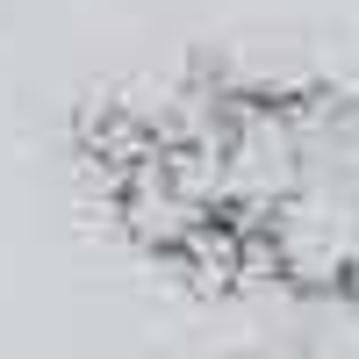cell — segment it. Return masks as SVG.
Returning a JSON list of instances; mask_svg holds the SVG:
<instances>
[{
    "instance_id": "obj_1",
    "label": "cell",
    "mask_w": 359,
    "mask_h": 359,
    "mask_svg": "<svg viewBox=\"0 0 359 359\" xmlns=\"http://www.w3.org/2000/svg\"><path fill=\"white\" fill-rule=\"evenodd\" d=\"M172 130L245 273L359 309V115L345 101L230 86Z\"/></svg>"
}]
</instances>
